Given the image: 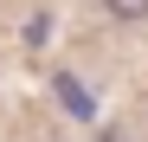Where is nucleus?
I'll list each match as a JSON object with an SVG mask.
<instances>
[{"instance_id":"nucleus-1","label":"nucleus","mask_w":148,"mask_h":142,"mask_svg":"<svg viewBox=\"0 0 148 142\" xmlns=\"http://www.w3.org/2000/svg\"><path fill=\"white\" fill-rule=\"evenodd\" d=\"M58 97H64V110H71V116H90V110H97V103L84 97V84L71 78V71H58Z\"/></svg>"},{"instance_id":"nucleus-2","label":"nucleus","mask_w":148,"mask_h":142,"mask_svg":"<svg viewBox=\"0 0 148 142\" xmlns=\"http://www.w3.org/2000/svg\"><path fill=\"white\" fill-rule=\"evenodd\" d=\"M110 19H148V0H103Z\"/></svg>"},{"instance_id":"nucleus-3","label":"nucleus","mask_w":148,"mask_h":142,"mask_svg":"<svg viewBox=\"0 0 148 142\" xmlns=\"http://www.w3.org/2000/svg\"><path fill=\"white\" fill-rule=\"evenodd\" d=\"M103 142H122V136H116V129H110V136H103Z\"/></svg>"}]
</instances>
